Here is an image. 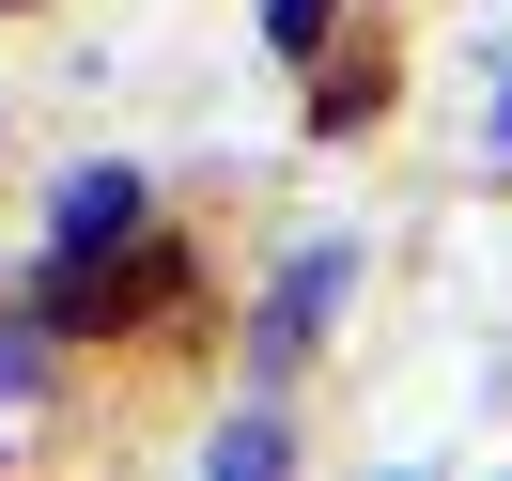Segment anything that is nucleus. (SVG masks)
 Here are the masks:
<instances>
[{"label": "nucleus", "mask_w": 512, "mask_h": 481, "mask_svg": "<svg viewBox=\"0 0 512 481\" xmlns=\"http://www.w3.org/2000/svg\"><path fill=\"white\" fill-rule=\"evenodd\" d=\"M109 233H140V171H78V187H63V233H47V249H109Z\"/></svg>", "instance_id": "nucleus-1"}, {"label": "nucleus", "mask_w": 512, "mask_h": 481, "mask_svg": "<svg viewBox=\"0 0 512 481\" xmlns=\"http://www.w3.org/2000/svg\"><path fill=\"white\" fill-rule=\"evenodd\" d=\"M264 32H280V47H326V0H264Z\"/></svg>", "instance_id": "nucleus-2"}, {"label": "nucleus", "mask_w": 512, "mask_h": 481, "mask_svg": "<svg viewBox=\"0 0 512 481\" xmlns=\"http://www.w3.org/2000/svg\"><path fill=\"white\" fill-rule=\"evenodd\" d=\"M497 156H512V94H497Z\"/></svg>", "instance_id": "nucleus-3"}]
</instances>
